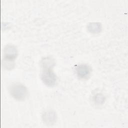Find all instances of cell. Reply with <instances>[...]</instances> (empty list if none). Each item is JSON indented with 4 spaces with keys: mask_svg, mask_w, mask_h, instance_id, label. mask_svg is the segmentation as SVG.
Masks as SVG:
<instances>
[{
    "mask_svg": "<svg viewBox=\"0 0 128 128\" xmlns=\"http://www.w3.org/2000/svg\"><path fill=\"white\" fill-rule=\"evenodd\" d=\"M41 66L42 69L44 68H52L55 66L56 62L54 59L50 56L43 58L40 62Z\"/></svg>",
    "mask_w": 128,
    "mask_h": 128,
    "instance_id": "cell-6",
    "label": "cell"
},
{
    "mask_svg": "<svg viewBox=\"0 0 128 128\" xmlns=\"http://www.w3.org/2000/svg\"><path fill=\"white\" fill-rule=\"evenodd\" d=\"M94 100L96 104H102L104 102V96L101 94H97L94 96Z\"/></svg>",
    "mask_w": 128,
    "mask_h": 128,
    "instance_id": "cell-9",
    "label": "cell"
},
{
    "mask_svg": "<svg viewBox=\"0 0 128 128\" xmlns=\"http://www.w3.org/2000/svg\"><path fill=\"white\" fill-rule=\"evenodd\" d=\"M75 72L77 76L81 80H88L90 77L92 69L86 64H80L76 66Z\"/></svg>",
    "mask_w": 128,
    "mask_h": 128,
    "instance_id": "cell-3",
    "label": "cell"
},
{
    "mask_svg": "<svg viewBox=\"0 0 128 128\" xmlns=\"http://www.w3.org/2000/svg\"><path fill=\"white\" fill-rule=\"evenodd\" d=\"M88 30L91 33L97 34L100 32L102 30L101 24L99 22H91L87 26Z\"/></svg>",
    "mask_w": 128,
    "mask_h": 128,
    "instance_id": "cell-7",
    "label": "cell"
},
{
    "mask_svg": "<svg viewBox=\"0 0 128 128\" xmlns=\"http://www.w3.org/2000/svg\"><path fill=\"white\" fill-rule=\"evenodd\" d=\"M2 66L5 69L10 70L14 68V61L7 60L4 58L2 60Z\"/></svg>",
    "mask_w": 128,
    "mask_h": 128,
    "instance_id": "cell-8",
    "label": "cell"
},
{
    "mask_svg": "<svg viewBox=\"0 0 128 128\" xmlns=\"http://www.w3.org/2000/svg\"><path fill=\"white\" fill-rule=\"evenodd\" d=\"M9 92L12 98L19 101L24 100L28 96L27 88L20 82L12 84L9 87Z\"/></svg>",
    "mask_w": 128,
    "mask_h": 128,
    "instance_id": "cell-1",
    "label": "cell"
},
{
    "mask_svg": "<svg viewBox=\"0 0 128 128\" xmlns=\"http://www.w3.org/2000/svg\"><path fill=\"white\" fill-rule=\"evenodd\" d=\"M41 79L44 84L48 86H54L57 81L56 74L52 70V68L42 69Z\"/></svg>",
    "mask_w": 128,
    "mask_h": 128,
    "instance_id": "cell-2",
    "label": "cell"
},
{
    "mask_svg": "<svg viewBox=\"0 0 128 128\" xmlns=\"http://www.w3.org/2000/svg\"><path fill=\"white\" fill-rule=\"evenodd\" d=\"M44 122L48 125L54 124L56 120V115L54 112L52 110H48L44 112L42 116Z\"/></svg>",
    "mask_w": 128,
    "mask_h": 128,
    "instance_id": "cell-5",
    "label": "cell"
},
{
    "mask_svg": "<svg viewBox=\"0 0 128 128\" xmlns=\"http://www.w3.org/2000/svg\"><path fill=\"white\" fill-rule=\"evenodd\" d=\"M18 54V51L16 47L12 44L6 45L4 49V59L14 61Z\"/></svg>",
    "mask_w": 128,
    "mask_h": 128,
    "instance_id": "cell-4",
    "label": "cell"
}]
</instances>
